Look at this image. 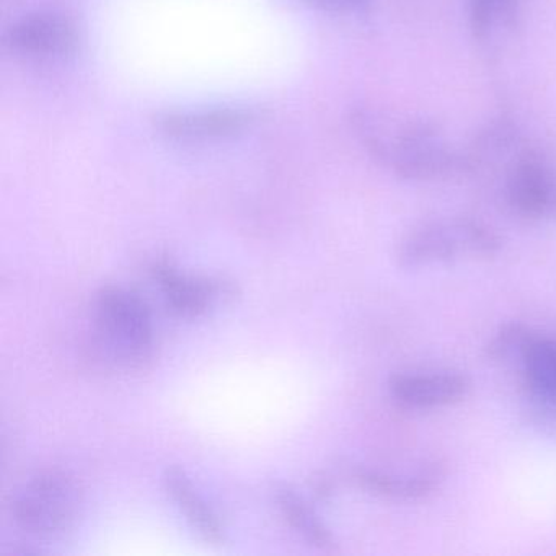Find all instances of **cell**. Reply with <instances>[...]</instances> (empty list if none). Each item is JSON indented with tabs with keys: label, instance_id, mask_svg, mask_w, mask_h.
Returning <instances> with one entry per match:
<instances>
[{
	"label": "cell",
	"instance_id": "obj_1",
	"mask_svg": "<svg viewBox=\"0 0 556 556\" xmlns=\"http://www.w3.org/2000/svg\"><path fill=\"white\" fill-rule=\"evenodd\" d=\"M354 123L370 154L406 180H441L467 170L465 155L458 154L431 123L374 110L357 112Z\"/></svg>",
	"mask_w": 556,
	"mask_h": 556
},
{
	"label": "cell",
	"instance_id": "obj_2",
	"mask_svg": "<svg viewBox=\"0 0 556 556\" xmlns=\"http://www.w3.org/2000/svg\"><path fill=\"white\" fill-rule=\"evenodd\" d=\"M496 233L471 219H444L422 224L406 233L396 250L403 268H426L458 262H480L500 252Z\"/></svg>",
	"mask_w": 556,
	"mask_h": 556
},
{
	"label": "cell",
	"instance_id": "obj_3",
	"mask_svg": "<svg viewBox=\"0 0 556 556\" xmlns=\"http://www.w3.org/2000/svg\"><path fill=\"white\" fill-rule=\"evenodd\" d=\"M100 346L115 363L136 366L154 346V320L144 299L119 286H105L93 301Z\"/></svg>",
	"mask_w": 556,
	"mask_h": 556
},
{
	"label": "cell",
	"instance_id": "obj_4",
	"mask_svg": "<svg viewBox=\"0 0 556 556\" xmlns=\"http://www.w3.org/2000/svg\"><path fill=\"white\" fill-rule=\"evenodd\" d=\"M79 484L63 470L35 475L15 494L12 517L18 529L35 539H54L73 529L79 517Z\"/></svg>",
	"mask_w": 556,
	"mask_h": 556
},
{
	"label": "cell",
	"instance_id": "obj_5",
	"mask_svg": "<svg viewBox=\"0 0 556 556\" xmlns=\"http://www.w3.org/2000/svg\"><path fill=\"white\" fill-rule=\"evenodd\" d=\"M504 188L514 213L526 219H556V168L516 141L504 149Z\"/></svg>",
	"mask_w": 556,
	"mask_h": 556
},
{
	"label": "cell",
	"instance_id": "obj_6",
	"mask_svg": "<svg viewBox=\"0 0 556 556\" xmlns=\"http://www.w3.org/2000/svg\"><path fill=\"white\" fill-rule=\"evenodd\" d=\"M79 30L73 18L60 12L41 11L25 15L8 31V47L34 60H53L76 51Z\"/></svg>",
	"mask_w": 556,
	"mask_h": 556
},
{
	"label": "cell",
	"instance_id": "obj_7",
	"mask_svg": "<svg viewBox=\"0 0 556 556\" xmlns=\"http://www.w3.org/2000/svg\"><path fill=\"white\" fill-rule=\"evenodd\" d=\"M253 110L243 106L167 112L157 118V128L167 138L181 142L211 141L229 138L255 122Z\"/></svg>",
	"mask_w": 556,
	"mask_h": 556
},
{
	"label": "cell",
	"instance_id": "obj_8",
	"mask_svg": "<svg viewBox=\"0 0 556 556\" xmlns=\"http://www.w3.org/2000/svg\"><path fill=\"white\" fill-rule=\"evenodd\" d=\"M470 377L460 372H403L390 377L389 392L406 408L431 409L454 405L467 399Z\"/></svg>",
	"mask_w": 556,
	"mask_h": 556
},
{
	"label": "cell",
	"instance_id": "obj_9",
	"mask_svg": "<svg viewBox=\"0 0 556 556\" xmlns=\"http://www.w3.org/2000/svg\"><path fill=\"white\" fill-rule=\"evenodd\" d=\"M152 271L155 281L161 286L168 308L180 317H200L217 299L233 294V288L229 282L181 275L167 260L155 263Z\"/></svg>",
	"mask_w": 556,
	"mask_h": 556
},
{
	"label": "cell",
	"instance_id": "obj_10",
	"mask_svg": "<svg viewBox=\"0 0 556 556\" xmlns=\"http://www.w3.org/2000/svg\"><path fill=\"white\" fill-rule=\"evenodd\" d=\"M165 488L190 526L206 542L219 545L224 542V527L213 507L198 493L188 475L180 467H168L164 475Z\"/></svg>",
	"mask_w": 556,
	"mask_h": 556
},
{
	"label": "cell",
	"instance_id": "obj_11",
	"mask_svg": "<svg viewBox=\"0 0 556 556\" xmlns=\"http://www.w3.org/2000/svg\"><path fill=\"white\" fill-rule=\"evenodd\" d=\"M442 480L441 467H426L415 475H389L376 470H357L354 481L369 493L389 500H421L438 488Z\"/></svg>",
	"mask_w": 556,
	"mask_h": 556
},
{
	"label": "cell",
	"instance_id": "obj_12",
	"mask_svg": "<svg viewBox=\"0 0 556 556\" xmlns=\"http://www.w3.org/2000/svg\"><path fill=\"white\" fill-rule=\"evenodd\" d=\"M520 359L533 399L556 400V340L533 333Z\"/></svg>",
	"mask_w": 556,
	"mask_h": 556
},
{
	"label": "cell",
	"instance_id": "obj_13",
	"mask_svg": "<svg viewBox=\"0 0 556 556\" xmlns=\"http://www.w3.org/2000/svg\"><path fill=\"white\" fill-rule=\"evenodd\" d=\"M276 503L289 526L301 533L311 545L317 548H331L333 536L324 520L315 513L314 507L289 484H281L275 491Z\"/></svg>",
	"mask_w": 556,
	"mask_h": 556
},
{
	"label": "cell",
	"instance_id": "obj_14",
	"mask_svg": "<svg viewBox=\"0 0 556 556\" xmlns=\"http://www.w3.org/2000/svg\"><path fill=\"white\" fill-rule=\"evenodd\" d=\"M519 0H471V30L478 40H486L516 22Z\"/></svg>",
	"mask_w": 556,
	"mask_h": 556
},
{
	"label": "cell",
	"instance_id": "obj_15",
	"mask_svg": "<svg viewBox=\"0 0 556 556\" xmlns=\"http://www.w3.org/2000/svg\"><path fill=\"white\" fill-rule=\"evenodd\" d=\"M532 334L529 328L520 324H509L506 327H501V330L494 334L493 340L488 344V356L496 361L520 357Z\"/></svg>",
	"mask_w": 556,
	"mask_h": 556
},
{
	"label": "cell",
	"instance_id": "obj_16",
	"mask_svg": "<svg viewBox=\"0 0 556 556\" xmlns=\"http://www.w3.org/2000/svg\"><path fill=\"white\" fill-rule=\"evenodd\" d=\"M305 4L333 14H353L363 11L370 4V0H304Z\"/></svg>",
	"mask_w": 556,
	"mask_h": 556
}]
</instances>
